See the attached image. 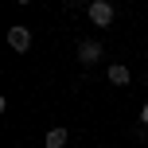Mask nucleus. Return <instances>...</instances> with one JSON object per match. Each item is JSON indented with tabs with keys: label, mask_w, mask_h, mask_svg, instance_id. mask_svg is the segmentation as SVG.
Returning <instances> with one entry per match:
<instances>
[{
	"label": "nucleus",
	"mask_w": 148,
	"mask_h": 148,
	"mask_svg": "<svg viewBox=\"0 0 148 148\" xmlns=\"http://www.w3.org/2000/svg\"><path fill=\"white\" fill-rule=\"evenodd\" d=\"M129 78H133L129 66H121V62H113V66H109V82H113V86H129Z\"/></svg>",
	"instance_id": "4"
},
{
	"label": "nucleus",
	"mask_w": 148,
	"mask_h": 148,
	"mask_svg": "<svg viewBox=\"0 0 148 148\" xmlns=\"http://www.w3.org/2000/svg\"><path fill=\"white\" fill-rule=\"evenodd\" d=\"M140 121H144V125H148V101H144V109H140Z\"/></svg>",
	"instance_id": "6"
},
{
	"label": "nucleus",
	"mask_w": 148,
	"mask_h": 148,
	"mask_svg": "<svg viewBox=\"0 0 148 148\" xmlns=\"http://www.w3.org/2000/svg\"><path fill=\"white\" fill-rule=\"evenodd\" d=\"M86 16H90V23H97V27H109L113 23V4L109 0H94V4L86 8Z\"/></svg>",
	"instance_id": "1"
},
{
	"label": "nucleus",
	"mask_w": 148,
	"mask_h": 148,
	"mask_svg": "<svg viewBox=\"0 0 148 148\" xmlns=\"http://www.w3.org/2000/svg\"><path fill=\"white\" fill-rule=\"evenodd\" d=\"M8 47L23 55V51L31 47V31H27V27H20V23H16V27H8Z\"/></svg>",
	"instance_id": "2"
},
{
	"label": "nucleus",
	"mask_w": 148,
	"mask_h": 148,
	"mask_svg": "<svg viewBox=\"0 0 148 148\" xmlns=\"http://www.w3.org/2000/svg\"><path fill=\"white\" fill-rule=\"evenodd\" d=\"M78 59L86 62V66H94V62L101 59V43H97V39H86V43L78 47Z\"/></svg>",
	"instance_id": "3"
},
{
	"label": "nucleus",
	"mask_w": 148,
	"mask_h": 148,
	"mask_svg": "<svg viewBox=\"0 0 148 148\" xmlns=\"http://www.w3.org/2000/svg\"><path fill=\"white\" fill-rule=\"evenodd\" d=\"M16 4H31V0H16Z\"/></svg>",
	"instance_id": "7"
},
{
	"label": "nucleus",
	"mask_w": 148,
	"mask_h": 148,
	"mask_svg": "<svg viewBox=\"0 0 148 148\" xmlns=\"http://www.w3.org/2000/svg\"><path fill=\"white\" fill-rule=\"evenodd\" d=\"M66 144V129H51L47 133V148H62Z\"/></svg>",
	"instance_id": "5"
}]
</instances>
